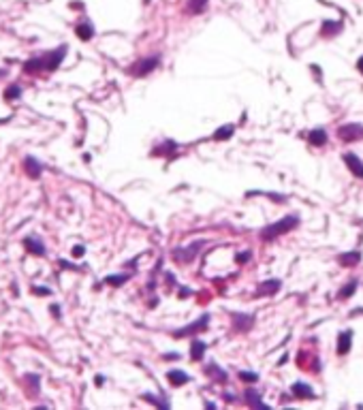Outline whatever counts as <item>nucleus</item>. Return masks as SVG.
Returning <instances> with one entry per match:
<instances>
[{
  "instance_id": "f257e3e1",
  "label": "nucleus",
  "mask_w": 363,
  "mask_h": 410,
  "mask_svg": "<svg viewBox=\"0 0 363 410\" xmlns=\"http://www.w3.org/2000/svg\"><path fill=\"white\" fill-rule=\"evenodd\" d=\"M67 45L58 47L56 51H49L45 53V56H39V58H32L24 64V71L26 73H39V71H56L58 64L64 60V56H67Z\"/></svg>"
},
{
  "instance_id": "f03ea898",
  "label": "nucleus",
  "mask_w": 363,
  "mask_h": 410,
  "mask_svg": "<svg viewBox=\"0 0 363 410\" xmlns=\"http://www.w3.org/2000/svg\"><path fill=\"white\" fill-rule=\"evenodd\" d=\"M297 225H299V218L297 216H284L282 220H278V223H273V225H267L265 229H261V239H265V241H273L276 237H280V235H284V233H289V231H293Z\"/></svg>"
},
{
  "instance_id": "7ed1b4c3",
  "label": "nucleus",
  "mask_w": 363,
  "mask_h": 410,
  "mask_svg": "<svg viewBox=\"0 0 363 410\" xmlns=\"http://www.w3.org/2000/svg\"><path fill=\"white\" fill-rule=\"evenodd\" d=\"M158 64H160V56H158V53H154V56L141 58V60H137L133 66H128V73L133 75V77H146V75H150L152 71H156Z\"/></svg>"
},
{
  "instance_id": "20e7f679",
  "label": "nucleus",
  "mask_w": 363,
  "mask_h": 410,
  "mask_svg": "<svg viewBox=\"0 0 363 410\" xmlns=\"http://www.w3.org/2000/svg\"><path fill=\"white\" fill-rule=\"evenodd\" d=\"M207 325H210V314H203V316H199V318H197L194 323L186 325V327H182V329H178V331H173V336H175V338H186V336L199 334V331L207 329Z\"/></svg>"
},
{
  "instance_id": "39448f33",
  "label": "nucleus",
  "mask_w": 363,
  "mask_h": 410,
  "mask_svg": "<svg viewBox=\"0 0 363 410\" xmlns=\"http://www.w3.org/2000/svg\"><path fill=\"white\" fill-rule=\"evenodd\" d=\"M338 137L342 141H357V139H363V126L357 124V122H348V124L340 126L338 128Z\"/></svg>"
},
{
  "instance_id": "423d86ee",
  "label": "nucleus",
  "mask_w": 363,
  "mask_h": 410,
  "mask_svg": "<svg viewBox=\"0 0 363 410\" xmlns=\"http://www.w3.org/2000/svg\"><path fill=\"white\" fill-rule=\"evenodd\" d=\"M201 246H203V239L194 241L192 248H190V246H186V248H175V250H173V257L178 259L180 263H188V261H192V259L197 257V252L201 250Z\"/></svg>"
},
{
  "instance_id": "0eeeda50",
  "label": "nucleus",
  "mask_w": 363,
  "mask_h": 410,
  "mask_svg": "<svg viewBox=\"0 0 363 410\" xmlns=\"http://www.w3.org/2000/svg\"><path fill=\"white\" fill-rule=\"evenodd\" d=\"M280 286H282V282L276 280V278L261 282V284L257 286V297H269V295H276V293L280 291Z\"/></svg>"
},
{
  "instance_id": "6e6552de",
  "label": "nucleus",
  "mask_w": 363,
  "mask_h": 410,
  "mask_svg": "<svg viewBox=\"0 0 363 410\" xmlns=\"http://www.w3.org/2000/svg\"><path fill=\"white\" fill-rule=\"evenodd\" d=\"M231 318H233L235 331H248V329L252 327V323H255V316H250V314H239V312H235Z\"/></svg>"
},
{
  "instance_id": "1a4fd4ad",
  "label": "nucleus",
  "mask_w": 363,
  "mask_h": 410,
  "mask_svg": "<svg viewBox=\"0 0 363 410\" xmlns=\"http://www.w3.org/2000/svg\"><path fill=\"white\" fill-rule=\"evenodd\" d=\"M344 162H346V167L350 169V173H353L355 177H363V162L355 156V154L346 152L344 154Z\"/></svg>"
},
{
  "instance_id": "9d476101",
  "label": "nucleus",
  "mask_w": 363,
  "mask_h": 410,
  "mask_svg": "<svg viewBox=\"0 0 363 410\" xmlns=\"http://www.w3.org/2000/svg\"><path fill=\"white\" fill-rule=\"evenodd\" d=\"M24 169H26V173L32 177V180H39V175H41V171H43L41 162H39L35 156H28V158L24 160Z\"/></svg>"
},
{
  "instance_id": "9b49d317",
  "label": "nucleus",
  "mask_w": 363,
  "mask_h": 410,
  "mask_svg": "<svg viewBox=\"0 0 363 410\" xmlns=\"http://www.w3.org/2000/svg\"><path fill=\"white\" fill-rule=\"evenodd\" d=\"M24 246H26V250L30 254H37V257H43V254H45V246H43L37 237H26L24 239Z\"/></svg>"
},
{
  "instance_id": "f8f14e48",
  "label": "nucleus",
  "mask_w": 363,
  "mask_h": 410,
  "mask_svg": "<svg viewBox=\"0 0 363 410\" xmlns=\"http://www.w3.org/2000/svg\"><path fill=\"white\" fill-rule=\"evenodd\" d=\"M167 378H169V382L173 385V387H182V385H186L190 380V376L186 374V372H182V370H171L169 374H167Z\"/></svg>"
},
{
  "instance_id": "ddd939ff",
  "label": "nucleus",
  "mask_w": 363,
  "mask_h": 410,
  "mask_svg": "<svg viewBox=\"0 0 363 410\" xmlns=\"http://www.w3.org/2000/svg\"><path fill=\"white\" fill-rule=\"evenodd\" d=\"M359 261H361V252H342L338 257V263L344 265V267H353Z\"/></svg>"
},
{
  "instance_id": "4468645a",
  "label": "nucleus",
  "mask_w": 363,
  "mask_h": 410,
  "mask_svg": "<svg viewBox=\"0 0 363 410\" xmlns=\"http://www.w3.org/2000/svg\"><path fill=\"white\" fill-rule=\"evenodd\" d=\"M205 350H207V344H205V342L194 340L192 344H190V359H192V361H201V359H203V354H205Z\"/></svg>"
},
{
  "instance_id": "2eb2a0df",
  "label": "nucleus",
  "mask_w": 363,
  "mask_h": 410,
  "mask_svg": "<svg viewBox=\"0 0 363 410\" xmlns=\"http://www.w3.org/2000/svg\"><path fill=\"white\" fill-rule=\"evenodd\" d=\"M293 393H295L297 397H301V400L314 397V389H312L310 385H305V382H295V385H293Z\"/></svg>"
},
{
  "instance_id": "dca6fc26",
  "label": "nucleus",
  "mask_w": 363,
  "mask_h": 410,
  "mask_svg": "<svg viewBox=\"0 0 363 410\" xmlns=\"http://www.w3.org/2000/svg\"><path fill=\"white\" fill-rule=\"evenodd\" d=\"M244 400H246L252 408H267V404H263V400H261V393L255 391V389H248V391L244 393Z\"/></svg>"
},
{
  "instance_id": "f3484780",
  "label": "nucleus",
  "mask_w": 363,
  "mask_h": 410,
  "mask_svg": "<svg viewBox=\"0 0 363 410\" xmlns=\"http://www.w3.org/2000/svg\"><path fill=\"white\" fill-rule=\"evenodd\" d=\"M308 141H310L312 146H325L327 143V132L323 128H314V130H310V135H308Z\"/></svg>"
},
{
  "instance_id": "a211bd4d",
  "label": "nucleus",
  "mask_w": 363,
  "mask_h": 410,
  "mask_svg": "<svg viewBox=\"0 0 363 410\" xmlns=\"http://www.w3.org/2000/svg\"><path fill=\"white\" fill-rule=\"evenodd\" d=\"M75 32H77V37H79L81 41H90L94 37V28H92V24H88V21H83V24L77 26Z\"/></svg>"
},
{
  "instance_id": "6ab92c4d",
  "label": "nucleus",
  "mask_w": 363,
  "mask_h": 410,
  "mask_svg": "<svg viewBox=\"0 0 363 410\" xmlns=\"http://www.w3.org/2000/svg\"><path fill=\"white\" fill-rule=\"evenodd\" d=\"M350 340H353V334H350V331L340 334V340H338V352L340 354H346L350 350Z\"/></svg>"
},
{
  "instance_id": "aec40b11",
  "label": "nucleus",
  "mask_w": 363,
  "mask_h": 410,
  "mask_svg": "<svg viewBox=\"0 0 363 410\" xmlns=\"http://www.w3.org/2000/svg\"><path fill=\"white\" fill-rule=\"evenodd\" d=\"M233 132H235V128L231 126V124L220 126V128H216V132H214V141H227V139L233 137Z\"/></svg>"
},
{
  "instance_id": "412c9836",
  "label": "nucleus",
  "mask_w": 363,
  "mask_h": 410,
  "mask_svg": "<svg viewBox=\"0 0 363 410\" xmlns=\"http://www.w3.org/2000/svg\"><path fill=\"white\" fill-rule=\"evenodd\" d=\"M24 378H26V385L30 387V395H32V397H37V395H39V385H41V378H39L37 374H26Z\"/></svg>"
},
{
  "instance_id": "4be33fe9",
  "label": "nucleus",
  "mask_w": 363,
  "mask_h": 410,
  "mask_svg": "<svg viewBox=\"0 0 363 410\" xmlns=\"http://www.w3.org/2000/svg\"><path fill=\"white\" fill-rule=\"evenodd\" d=\"M207 9V0H188V13L199 15Z\"/></svg>"
},
{
  "instance_id": "5701e85b",
  "label": "nucleus",
  "mask_w": 363,
  "mask_h": 410,
  "mask_svg": "<svg viewBox=\"0 0 363 410\" xmlns=\"http://www.w3.org/2000/svg\"><path fill=\"white\" fill-rule=\"evenodd\" d=\"M205 374H212L214 378H216V380H220V382L227 380V372H225V370H220L216 363H210V365H207V368H205Z\"/></svg>"
},
{
  "instance_id": "b1692460",
  "label": "nucleus",
  "mask_w": 363,
  "mask_h": 410,
  "mask_svg": "<svg viewBox=\"0 0 363 410\" xmlns=\"http://www.w3.org/2000/svg\"><path fill=\"white\" fill-rule=\"evenodd\" d=\"M340 30H342V24H340V21L338 24H333V21H325L323 24V35L325 37H333V35H338Z\"/></svg>"
},
{
  "instance_id": "393cba45",
  "label": "nucleus",
  "mask_w": 363,
  "mask_h": 410,
  "mask_svg": "<svg viewBox=\"0 0 363 410\" xmlns=\"http://www.w3.org/2000/svg\"><path fill=\"white\" fill-rule=\"evenodd\" d=\"M175 150H178V146H175L173 141H164L162 146H160V148H156V150H154L152 154H154V156H156V154H169V156H173V152H175Z\"/></svg>"
},
{
  "instance_id": "a878e982",
  "label": "nucleus",
  "mask_w": 363,
  "mask_h": 410,
  "mask_svg": "<svg viewBox=\"0 0 363 410\" xmlns=\"http://www.w3.org/2000/svg\"><path fill=\"white\" fill-rule=\"evenodd\" d=\"M128 278H130V276H126V274H116V276H107L105 282H107V284H111V286H122Z\"/></svg>"
},
{
  "instance_id": "bb28decb",
  "label": "nucleus",
  "mask_w": 363,
  "mask_h": 410,
  "mask_svg": "<svg viewBox=\"0 0 363 410\" xmlns=\"http://www.w3.org/2000/svg\"><path fill=\"white\" fill-rule=\"evenodd\" d=\"M355 291H357V280L348 282L346 286H342V289H340V299H348V297H353Z\"/></svg>"
},
{
  "instance_id": "cd10ccee",
  "label": "nucleus",
  "mask_w": 363,
  "mask_h": 410,
  "mask_svg": "<svg viewBox=\"0 0 363 410\" xmlns=\"http://www.w3.org/2000/svg\"><path fill=\"white\" fill-rule=\"evenodd\" d=\"M21 96V88L19 86H9L7 90H5V98L7 101H15V98H19Z\"/></svg>"
},
{
  "instance_id": "c85d7f7f",
  "label": "nucleus",
  "mask_w": 363,
  "mask_h": 410,
  "mask_svg": "<svg viewBox=\"0 0 363 410\" xmlns=\"http://www.w3.org/2000/svg\"><path fill=\"white\" fill-rule=\"evenodd\" d=\"M239 378L246 380V382H257L259 380V374L257 372H239Z\"/></svg>"
},
{
  "instance_id": "c756f323",
  "label": "nucleus",
  "mask_w": 363,
  "mask_h": 410,
  "mask_svg": "<svg viewBox=\"0 0 363 410\" xmlns=\"http://www.w3.org/2000/svg\"><path fill=\"white\" fill-rule=\"evenodd\" d=\"M32 291H35V295H39V297H47V295H51V291L47 289V286H32Z\"/></svg>"
},
{
  "instance_id": "7c9ffc66",
  "label": "nucleus",
  "mask_w": 363,
  "mask_h": 410,
  "mask_svg": "<svg viewBox=\"0 0 363 410\" xmlns=\"http://www.w3.org/2000/svg\"><path fill=\"white\" fill-rule=\"evenodd\" d=\"M144 397H146V400H150V402H154V404H156L158 408H169V402H160V400H158V397H152L150 393H146Z\"/></svg>"
},
{
  "instance_id": "2f4dec72",
  "label": "nucleus",
  "mask_w": 363,
  "mask_h": 410,
  "mask_svg": "<svg viewBox=\"0 0 363 410\" xmlns=\"http://www.w3.org/2000/svg\"><path fill=\"white\" fill-rule=\"evenodd\" d=\"M250 257H252V252H239L237 257H235V261H237V263H248Z\"/></svg>"
},
{
  "instance_id": "473e14b6",
  "label": "nucleus",
  "mask_w": 363,
  "mask_h": 410,
  "mask_svg": "<svg viewBox=\"0 0 363 410\" xmlns=\"http://www.w3.org/2000/svg\"><path fill=\"white\" fill-rule=\"evenodd\" d=\"M83 252H86L83 246H75V248H73V257H75V259H79V257H83Z\"/></svg>"
},
{
  "instance_id": "72a5a7b5",
  "label": "nucleus",
  "mask_w": 363,
  "mask_h": 410,
  "mask_svg": "<svg viewBox=\"0 0 363 410\" xmlns=\"http://www.w3.org/2000/svg\"><path fill=\"white\" fill-rule=\"evenodd\" d=\"M49 310H51V314H53V316H56V318H60V308H58L56 304H53V306H51Z\"/></svg>"
},
{
  "instance_id": "f704fd0d",
  "label": "nucleus",
  "mask_w": 363,
  "mask_h": 410,
  "mask_svg": "<svg viewBox=\"0 0 363 410\" xmlns=\"http://www.w3.org/2000/svg\"><path fill=\"white\" fill-rule=\"evenodd\" d=\"M167 359H180V354L178 352H169V354H164Z\"/></svg>"
},
{
  "instance_id": "c9c22d12",
  "label": "nucleus",
  "mask_w": 363,
  "mask_h": 410,
  "mask_svg": "<svg viewBox=\"0 0 363 410\" xmlns=\"http://www.w3.org/2000/svg\"><path fill=\"white\" fill-rule=\"evenodd\" d=\"M94 382H96V387H101V385H103V376H96Z\"/></svg>"
},
{
  "instance_id": "e433bc0d",
  "label": "nucleus",
  "mask_w": 363,
  "mask_h": 410,
  "mask_svg": "<svg viewBox=\"0 0 363 410\" xmlns=\"http://www.w3.org/2000/svg\"><path fill=\"white\" fill-rule=\"evenodd\" d=\"M357 69L363 73V58H359V62H357Z\"/></svg>"
}]
</instances>
